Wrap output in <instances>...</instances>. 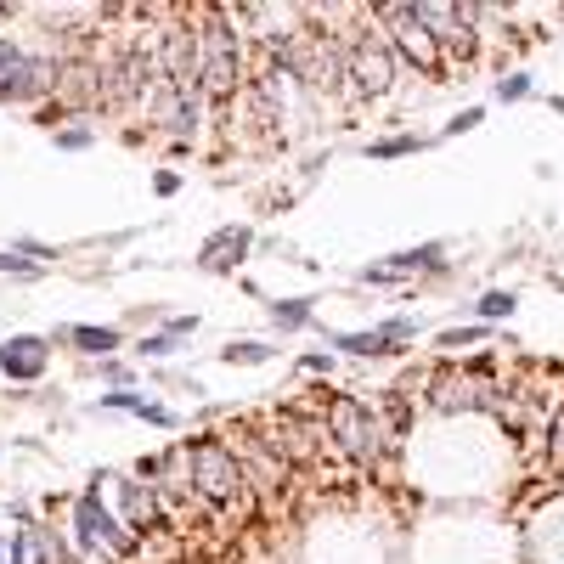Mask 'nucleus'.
<instances>
[{
    "instance_id": "obj_13",
    "label": "nucleus",
    "mask_w": 564,
    "mask_h": 564,
    "mask_svg": "<svg viewBox=\"0 0 564 564\" xmlns=\"http://www.w3.org/2000/svg\"><path fill=\"white\" fill-rule=\"evenodd\" d=\"M441 254H446L441 243H423V249H407V254H395L389 265H373V271H367V282H395V277H407V271H435V265H446Z\"/></svg>"
},
{
    "instance_id": "obj_19",
    "label": "nucleus",
    "mask_w": 564,
    "mask_h": 564,
    "mask_svg": "<svg viewBox=\"0 0 564 564\" xmlns=\"http://www.w3.org/2000/svg\"><path fill=\"white\" fill-rule=\"evenodd\" d=\"M418 142L412 136H389V142H373V158H401V153H412Z\"/></svg>"
},
{
    "instance_id": "obj_10",
    "label": "nucleus",
    "mask_w": 564,
    "mask_h": 564,
    "mask_svg": "<svg viewBox=\"0 0 564 564\" xmlns=\"http://www.w3.org/2000/svg\"><path fill=\"white\" fill-rule=\"evenodd\" d=\"M243 249H249V226H220L215 238L197 249V265H204V271H231V265L243 260Z\"/></svg>"
},
{
    "instance_id": "obj_4",
    "label": "nucleus",
    "mask_w": 564,
    "mask_h": 564,
    "mask_svg": "<svg viewBox=\"0 0 564 564\" xmlns=\"http://www.w3.org/2000/svg\"><path fill=\"white\" fill-rule=\"evenodd\" d=\"M418 23L435 35L441 46V62L446 69H457V62L474 57V23H480V6H446V0H423V6H412Z\"/></svg>"
},
{
    "instance_id": "obj_6",
    "label": "nucleus",
    "mask_w": 564,
    "mask_h": 564,
    "mask_svg": "<svg viewBox=\"0 0 564 564\" xmlns=\"http://www.w3.org/2000/svg\"><path fill=\"white\" fill-rule=\"evenodd\" d=\"M378 23H384L389 46H395V51H407L423 74H446L441 46H435V35H429V28L418 23V12H412V6H378Z\"/></svg>"
},
{
    "instance_id": "obj_12",
    "label": "nucleus",
    "mask_w": 564,
    "mask_h": 564,
    "mask_svg": "<svg viewBox=\"0 0 564 564\" xmlns=\"http://www.w3.org/2000/svg\"><path fill=\"white\" fill-rule=\"evenodd\" d=\"M491 395H496V389L480 384V378H457V373L435 378V407H446V412H457V407H485Z\"/></svg>"
},
{
    "instance_id": "obj_8",
    "label": "nucleus",
    "mask_w": 564,
    "mask_h": 564,
    "mask_svg": "<svg viewBox=\"0 0 564 564\" xmlns=\"http://www.w3.org/2000/svg\"><path fill=\"white\" fill-rule=\"evenodd\" d=\"M74 519H80V542L85 548H113V553H136V537L102 508V496L96 491H85L80 496V508H74Z\"/></svg>"
},
{
    "instance_id": "obj_24",
    "label": "nucleus",
    "mask_w": 564,
    "mask_h": 564,
    "mask_svg": "<svg viewBox=\"0 0 564 564\" xmlns=\"http://www.w3.org/2000/svg\"><path fill=\"white\" fill-rule=\"evenodd\" d=\"M474 124H480V108H469V113H457V119H452L446 130H452V136H457V130H474Z\"/></svg>"
},
{
    "instance_id": "obj_1",
    "label": "nucleus",
    "mask_w": 564,
    "mask_h": 564,
    "mask_svg": "<svg viewBox=\"0 0 564 564\" xmlns=\"http://www.w3.org/2000/svg\"><path fill=\"white\" fill-rule=\"evenodd\" d=\"M192 23H197V85L220 108L238 102V90L249 85L243 80V35L231 28L226 6H197Z\"/></svg>"
},
{
    "instance_id": "obj_18",
    "label": "nucleus",
    "mask_w": 564,
    "mask_h": 564,
    "mask_svg": "<svg viewBox=\"0 0 564 564\" xmlns=\"http://www.w3.org/2000/svg\"><path fill=\"white\" fill-rule=\"evenodd\" d=\"M508 311H514V293H485V300H480V316H485V322H503Z\"/></svg>"
},
{
    "instance_id": "obj_2",
    "label": "nucleus",
    "mask_w": 564,
    "mask_h": 564,
    "mask_svg": "<svg viewBox=\"0 0 564 564\" xmlns=\"http://www.w3.org/2000/svg\"><path fill=\"white\" fill-rule=\"evenodd\" d=\"M249 469L238 463V452L220 446V441H197L192 446V491L215 519H231V514H249Z\"/></svg>"
},
{
    "instance_id": "obj_11",
    "label": "nucleus",
    "mask_w": 564,
    "mask_h": 564,
    "mask_svg": "<svg viewBox=\"0 0 564 564\" xmlns=\"http://www.w3.org/2000/svg\"><path fill=\"white\" fill-rule=\"evenodd\" d=\"M0 367H6L12 378H40L46 373V339H28V334L6 339L0 345Z\"/></svg>"
},
{
    "instance_id": "obj_23",
    "label": "nucleus",
    "mask_w": 564,
    "mask_h": 564,
    "mask_svg": "<svg viewBox=\"0 0 564 564\" xmlns=\"http://www.w3.org/2000/svg\"><path fill=\"white\" fill-rule=\"evenodd\" d=\"M525 90H530V85H525L519 74H514V80H496V96H503V102H519V96H525Z\"/></svg>"
},
{
    "instance_id": "obj_7",
    "label": "nucleus",
    "mask_w": 564,
    "mask_h": 564,
    "mask_svg": "<svg viewBox=\"0 0 564 564\" xmlns=\"http://www.w3.org/2000/svg\"><path fill=\"white\" fill-rule=\"evenodd\" d=\"M327 435H334L350 457H373V446H378V423H373V412L361 407V401H350V395H339V401H327Z\"/></svg>"
},
{
    "instance_id": "obj_21",
    "label": "nucleus",
    "mask_w": 564,
    "mask_h": 564,
    "mask_svg": "<svg viewBox=\"0 0 564 564\" xmlns=\"http://www.w3.org/2000/svg\"><path fill=\"white\" fill-rule=\"evenodd\" d=\"M0 271H17V277H35L40 265L35 260H23V254H0Z\"/></svg>"
},
{
    "instance_id": "obj_16",
    "label": "nucleus",
    "mask_w": 564,
    "mask_h": 564,
    "mask_svg": "<svg viewBox=\"0 0 564 564\" xmlns=\"http://www.w3.org/2000/svg\"><path fill=\"white\" fill-rule=\"evenodd\" d=\"M271 322H277V327H305V322H311V300H282V305L271 311Z\"/></svg>"
},
{
    "instance_id": "obj_22",
    "label": "nucleus",
    "mask_w": 564,
    "mask_h": 564,
    "mask_svg": "<svg viewBox=\"0 0 564 564\" xmlns=\"http://www.w3.org/2000/svg\"><path fill=\"white\" fill-rule=\"evenodd\" d=\"M57 147H69V153L90 147V130H85V124H80V130H62V136H57Z\"/></svg>"
},
{
    "instance_id": "obj_20",
    "label": "nucleus",
    "mask_w": 564,
    "mask_h": 564,
    "mask_svg": "<svg viewBox=\"0 0 564 564\" xmlns=\"http://www.w3.org/2000/svg\"><path fill=\"white\" fill-rule=\"evenodd\" d=\"M474 339H480V327H452V334H441V350H463Z\"/></svg>"
},
{
    "instance_id": "obj_9",
    "label": "nucleus",
    "mask_w": 564,
    "mask_h": 564,
    "mask_svg": "<svg viewBox=\"0 0 564 564\" xmlns=\"http://www.w3.org/2000/svg\"><path fill=\"white\" fill-rule=\"evenodd\" d=\"M407 339H412V322H407V316H395V322L373 327V334H339L334 345H339V350H356V356H384V350L407 345Z\"/></svg>"
},
{
    "instance_id": "obj_5",
    "label": "nucleus",
    "mask_w": 564,
    "mask_h": 564,
    "mask_svg": "<svg viewBox=\"0 0 564 564\" xmlns=\"http://www.w3.org/2000/svg\"><path fill=\"white\" fill-rule=\"evenodd\" d=\"M51 85H57V62H40L23 46L0 40V102H28V96H46Z\"/></svg>"
},
{
    "instance_id": "obj_25",
    "label": "nucleus",
    "mask_w": 564,
    "mask_h": 564,
    "mask_svg": "<svg viewBox=\"0 0 564 564\" xmlns=\"http://www.w3.org/2000/svg\"><path fill=\"white\" fill-rule=\"evenodd\" d=\"M553 457H564V412H553Z\"/></svg>"
},
{
    "instance_id": "obj_15",
    "label": "nucleus",
    "mask_w": 564,
    "mask_h": 564,
    "mask_svg": "<svg viewBox=\"0 0 564 564\" xmlns=\"http://www.w3.org/2000/svg\"><path fill=\"white\" fill-rule=\"evenodd\" d=\"M102 407H119V412H136V418H147V423H158V429H170V423H176V418L164 412V407L142 401V395H102Z\"/></svg>"
},
{
    "instance_id": "obj_17",
    "label": "nucleus",
    "mask_w": 564,
    "mask_h": 564,
    "mask_svg": "<svg viewBox=\"0 0 564 564\" xmlns=\"http://www.w3.org/2000/svg\"><path fill=\"white\" fill-rule=\"evenodd\" d=\"M220 356L231 361V367H254V361H265L271 350H265V345H254V339H243V345H226Z\"/></svg>"
},
{
    "instance_id": "obj_3",
    "label": "nucleus",
    "mask_w": 564,
    "mask_h": 564,
    "mask_svg": "<svg viewBox=\"0 0 564 564\" xmlns=\"http://www.w3.org/2000/svg\"><path fill=\"white\" fill-rule=\"evenodd\" d=\"M339 46H345V80H350L361 96H384L389 80H395V46H389V35H384V23H373V12H367Z\"/></svg>"
},
{
    "instance_id": "obj_14",
    "label": "nucleus",
    "mask_w": 564,
    "mask_h": 564,
    "mask_svg": "<svg viewBox=\"0 0 564 564\" xmlns=\"http://www.w3.org/2000/svg\"><path fill=\"white\" fill-rule=\"evenodd\" d=\"M62 339H69V345H80V350H90V356H108V350H119V334H113V327H62Z\"/></svg>"
}]
</instances>
